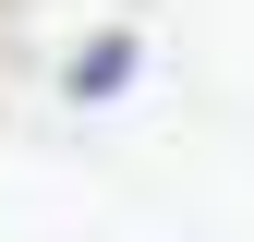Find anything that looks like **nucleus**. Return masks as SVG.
<instances>
[{"label":"nucleus","instance_id":"nucleus-1","mask_svg":"<svg viewBox=\"0 0 254 242\" xmlns=\"http://www.w3.org/2000/svg\"><path fill=\"white\" fill-rule=\"evenodd\" d=\"M133 73H145V37H133V24H109V37H85L73 60H61V97H85V109H97V97H121Z\"/></svg>","mask_w":254,"mask_h":242}]
</instances>
